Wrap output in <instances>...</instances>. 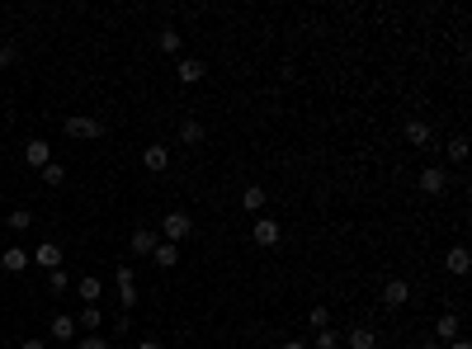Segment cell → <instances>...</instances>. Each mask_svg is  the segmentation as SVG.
I'll use <instances>...</instances> for the list:
<instances>
[{
	"instance_id": "cell-1",
	"label": "cell",
	"mask_w": 472,
	"mask_h": 349,
	"mask_svg": "<svg viewBox=\"0 0 472 349\" xmlns=\"http://www.w3.org/2000/svg\"><path fill=\"white\" fill-rule=\"evenodd\" d=\"M62 127H66V137H80V142H94V137H104V118H90V113H71Z\"/></svg>"
},
{
	"instance_id": "cell-2",
	"label": "cell",
	"mask_w": 472,
	"mask_h": 349,
	"mask_svg": "<svg viewBox=\"0 0 472 349\" xmlns=\"http://www.w3.org/2000/svg\"><path fill=\"white\" fill-rule=\"evenodd\" d=\"M161 231H166V241H170V246H180V241H185L189 231H194V222H189V212H166Z\"/></svg>"
},
{
	"instance_id": "cell-3",
	"label": "cell",
	"mask_w": 472,
	"mask_h": 349,
	"mask_svg": "<svg viewBox=\"0 0 472 349\" xmlns=\"http://www.w3.org/2000/svg\"><path fill=\"white\" fill-rule=\"evenodd\" d=\"M113 279H118V302H123V307H137V279H132V265H118Z\"/></svg>"
},
{
	"instance_id": "cell-4",
	"label": "cell",
	"mask_w": 472,
	"mask_h": 349,
	"mask_svg": "<svg viewBox=\"0 0 472 349\" xmlns=\"http://www.w3.org/2000/svg\"><path fill=\"white\" fill-rule=\"evenodd\" d=\"M33 265H43L47 274H52V269H62V246H57V241H43V246L33 250Z\"/></svg>"
},
{
	"instance_id": "cell-5",
	"label": "cell",
	"mask_w": 472,
	"mask_h": 349,
	"mask_svg": "<svg viewBox=\"0 0 472 349\" xmlns=\"http://www.w3.org/2000/svg\"><path fill=\"white\" fill-rule=\"evenodd\" d=\"M383 302H387V307H406V302H411V284H406V279H387Z\"/></svg>"
},
{
	"instance_id": "cell-6",
	"label": "cell",
	"mask_w": 472,
	"mask_h": 349,
	"mask_svg": "<svg viewBox=\"0 0 472 349\" xmlns=\"http://www.w3.org/2000/svg\"><path fill=\"white\" fill-rule=\"evenodd\" d=\"M142 165H147V170H151V174H161V170H166V165H170V151H166V146H161V142H151V146H147V151H142Z\"/></svg>"
},
{
	"instance_id": "cell-7",
	"label": "cell",
	"mask_w": 472,
	"mask_h": 349,
	"mask_svg": "<svg viewBox=\"0 0 472 349\" xmlns=\"http://www.w3.org/2000/svg\"><path fill=\"white\" fill-rule=\"evenodd\" d=\"M421 189L425 193H444V189H449V174H444L440 165H425V170H421Z\"/></svg>"
},
{
	"instance_id": "cell-8",
	"label": "cell",
	"mask_w": 472,
	"mask_h": 349,
	"mask_svg": "<svg viewBox=\"0 0 472 349\" xmlns=\"http://www.w3.org/2000/svg\"><path fill=\"white\" fill-rule=\"evenodd\" d=\"M279 236H283V227L274 222V217H260V222H255V246H279Z\"/></svg>"
},
{
	"instance_id": "cell-9",
	"label": "cell",
	"mask_w": 472,
	"mask_h": 349,
	"mask_svg": "<svg viewBox=\"0 0 472 349\" xmlns=\"http://www.w3.org/2000/svg\"><path fill=\"white\" fill-rule=\"evenodd\" d=\"M24 160H29L33 170H43L47 160H52V146H47V142H43V137H33V142H29V146H24Z\"/></svg>"
},
{
	"instance_id": "cell-10",
	"label": "cell",
	"mask_w": 472,
	"mask_h": 349,
	"mask_svg": "<svg viewBox=\"0 0 472 349\" xmlns=\"http://www.w3.org/2000/svg\"><path fill=\"white\" fill-rule=\"evenodd\" d=\"M0 269H5V274H24V269H29V250L10 246V250L0 255Z\"/></svg>"
},
{
	"instance_id": "cell-11",
	"label": "cell",
	"mask_w": 472,
	"mask_h": 349,
	"mask_svg": "<svg viewBox=\"0 0 472 349\" xmlns=\"http://www.w3.org/2000/svg\"><path fill=\"white\" fill-rule=\"evenodd\" d=\"M444 269L454 274V279H463V274L472 269V260H468V250H463V246H454V250L444 255Z\"/></svg>"
},
{
	"instance_id": "cell-12",
	"label": "cell",
	"mask_w": 472,
	"mask_h": 349,
	"mask_svg": "<svg viewBox=\"0 0 472 349\" xmlns=\"http://www.w3.org/2000/svg\"><path fill=\"white\" fill-rule=\"evenodd\" d=\"M76 293H80V302H85V307H94V302L104 298V284H99L94 274H85V279L76 284Z\"/></svg>"
},
{
	"instance_id": "cell-13",
	"label": "cell",
	"mask_w": 472,
	"mask_h": 349,
	"mask_svg": "<svg viewBox=\"0 0 472 349\" xmlns=\"http://www.w3.org/2000/svg\"><path fill=\"white\" fill-rule=\"evenodd\" d=\"M128 246H132V255H142V260H147V255L156 250V231H147V227H137V231H132V241H128Z\"/></svg>"
},
{
	"instance_id": "cell-14",
	"label": "cell",
	"mask_w": 472,
	"mask_h": 349,
	"mask_svg": "<svg viewBox=\"0 0 472 349\" xmlns=\"http://www.w3.org/2000/svg\"><path fill=\"white\" fill-rule=\"evenodd\" d=\"M47 331H52V340H71V335H76L80 326H76V317H66V312H57V317H52V326H47Z\"/></svg>"
},
{
	"instance_id": "cell-15",
	"label": "cell",
	"mask_w": 472,
	"mask_h": 349,
	"mask_svg": "<svg viewBox=\"0 0 472 349\" xmlns=\"http://www.w3.org/2000/svg\"><path fill=\"white\" fill-rule=\"evenodd\" d=\"M373 340H378V335L368 331V326H354L349 335H340V345H349V349H373Z\"/></svg>"
},
{
	"instance_id": "cell-16",
	"label": "cell",
	"mask_w": 472,
	"mask_h": 349,
	"mask_svg": "<svg viewBox=\"0 0 472 349\" xmlns=\"http://www.w3.org/2000/svg\"><path fill=\"white\" fill-rule=\"evenodd\" d=\"M180 142L199 146V142H204V123H199V118H185V123H180Z\"/></svg>"
},
{
	"instance_id": "cell-17",
	"label": "cell",
	"mask_w": 472,
	"mask_h": 349,
	"mask_svg": "<svg viewBox=\"0 0 472 349\" xmlns=\"http://www.w3.org/2000/svg\"><path fill=\"white\" fill-rule=\"evenodd\" d=\"M151 260H156L161 269H170L175 260H180V246H170V241H156V250H151Z\"/></svg>"
},
{
	"instance_id": "cell-18",
	"label": "cell",
	"mask_w": 472,
	"mask_h": 349,
	"mask_svg": "<svg viewBox=\"0 0 472 349\" xmlns=\"http://www.w3.org/2000/svg\"><path fill=\"white\" fill-rule=\"evenodd\" d=\"M199 80H204V62L185 57V62H180V85H199Z\"/></svg>"
},
{
	"instance_id": "cell-19",
	"label": "cell",
	"mask_w": 472,
	"mask_h": 349,
	"mask_svg": "<svg viewBox=\"0 0 472 349\" xmlns=\"http://www.w3.org/2000/svg\"><path fill=\"white\" fill-rule=\"evenodd\" d=\"M435 340H458V317L454 312H444V317L435 321Z\"/></svg>"
},
{
	"instance_id": "cell-20",
	"label": "cell",
	"mask_w": 472,
	"mask_h": 349,
	"mask_svg": "<svg viewBox=\"0 0 472 349\" xmlns=\"http://www.w3.org/2000/svg\"><path fill=\"white\" fill-rule=\"evenodd\" d=\"M406 142H411V146H425V142H430V123L411 118V123H406Z\"/></svg>"
},
{
	"instance_id": "cell-21",
	"label": "cell",
	"mask_w": 472,
	"mask_h": 349,
	"mask_svg": "<svg viewBox=\"0 0 472 349\" xmlns=\"http://www.w3.org/2000/svg\"><path fill=\"white\" fill-rule=\"evenodd\" d=\"M43 184H47V189H57V184H66V165H57V160H47V165H43Z\"/></svg>"
},
{
	"instance_id": "cell-22",
	"label": "cell",
	"mask_w": 472,
	"mask_h": 349,
	"mask_svg": "<svg viewBox=\"0 0 472 349\" xmlns=\"http://www.w3.org/2000/svg\"><path fill=\"white\" fill-rule=\"evenodd\" d=\"M180 43H185V38H180V29H161V38H156V48H161V52H170V57L180 52Z\"/></svg>"
},
{
	"instance_id": "cell-23",
	"label": "cell",
	"mask_w": 472,
	"mask_h": 349,
	"mask_svg": "<svg viewBox=\"0 0 472 349\" xmlns=\"http://www.w3.org/2000/svg\"><path fill=\"white\" fill-rule=\"evenodd\" d=\"M312 345L316 349H340V331H335V326H326V331H316Z\"/></svg>"
},
{
	"instance_id": "cell-24",
	"label": "cell",
	"mask_w": 472,
	"mask_h": 349,
	"mask_svg": "<svg viewBox=\"0 0 472 349\" xmlns=\"http://www.w3.org/2000/svg\"><path fill=\"white\" fill-rule=\"evenodd\" d=\"M33 227V212L29 208H15V212H10V231H29Z\"/></svg>"
},
{
	"instance_id": "cell-25",
	"label": "cell",
	"mask_w": 472,
	"mask_h": 349,
	"mask_svg": "<svg viewBox=\"0 0 472 349\" xmlns=\"http://www.w3.org/2000/svg\"><path fill=\"white\" fill-rule=\"evenodd\" d=\"M99 307H80V317H76V326H85V331H99Z\"/></svg>"
},
{
	"instance_id": "cell-26",
	"label": "cell",
	"mask_w": 472,
	"mask_h": 349,
	"mask_svg": "<svg viewBox=\"0 0 472 349\" xmlns=\"http://www.w3.org/2000/svg\"><path fill=\"white\" fill-rule=\"evenodd\" d=\"M260 203H265V189H246L241 193V208H246V212H255Z\"/></svg>"
},
{
	"instance_id": "cell-27",
	"label": "cell",
	"mask_w": 472,
	"mask_h": 349,
	"mask_svg": "<svg viewBox=\"0 0 472 349\" xmlns=\"http://www.w3.org/2000/svg\"><path fill=\"white\" fill-rule=\"evenodd\" d=\"M449 160H454V165H463V160H468V142H463V137H454V142H449Z\"/></svg>"
},
{
	"instance_id": "cell-28",
	"label": "cell",
	"mask_w": 472,
	"mask_h": 349,
	"mask_svg": "<svg viewBox=\"0 0 472 349\" xmlns=\"http://www.w3.org/2000/svg\"><path fill=\"white\" fill-rule=\"evenodd\" d=\"M312 326H316V331H326V326H330V307L316 302V307H312Z\"/></svg>"
},
{
	"instance_id": "cell-29",
	"label": "cell",
	"mask_w": 472,
	"mask_h": 349,
	"mask_svg": "<svg viewBox=\"0 0 472 349\" xmlns=\"http://www.w3.org/2000/svg\"><path fill=\"white\" fill-rule=\"evenodd\" d=\"M47 288H52V293H66V269H52V274H47Z\"/></svg>"
},
{
	"instance_id": "cell-30",
	"label": "cell",
	"mask_w": 472,
	"mask_h": 349,
	"mask_svg": "<svg viewBox=\"0 0 472 349\" xmlns=\"http://www.w3.org/2000/svg\"><path fill=\"white\" fill-rule=\"evenodd\" d=\"M80 349H109V340H104V335H90V340H80Z\"/></svg>"
},
{
	"instance_id": "cell-31",
	"label": "cell",
	"mask_w": 472,
	"mask_h": 349,
	"mask_svg": "<svg viewBox=\"0 0 472 349\" xmlns=\"http://www.w3.org/2000/svg\"><path fill=\"white\" fill-rule=\"evenodd\" d=\"M19 349H47L43 340H19Z\"/></svg>"
},
{
	"instance_id": "cell-32",
	"label": "cell",
	"mask_w": 472,
	"mask_h": 349,
	"mask_svg": "<svg viewBox=\"0 0 472 349\" xmlns=\"http://www.w3.org/2000/svg\"><path fill=\"white\" fill-rule=\"evenodd\" d=\"M132 349H161V340H137Z\"/></svg>"
},
{
	"instance_id": "cell-33",
	"label": "cell",
	"mask_w": 472,
	"mask_h": 349,
	"mask_svg": "<svg viewBox=\"0 0 472 349\" xmlns=\"http://www.w3.org/2000/svg\"><path fill=\"white\" fill-rule=\"evenodd\" d=\"M279 349H307V345H302V340H283Z\"/></svg>"
},
{
	"instance_id": "cell-34",
	"label": "cell",
	"mask_w": 472,
	"mask_h": 349,
	"mask_svg": "<svg viewBox=\"0 0 472 349\" xmlns=\"http://www.w3.org/2000/svg\"><path fill=\"white\" fill-rule=\"evenodd\" d=\"M421 349H444V345H440V340H425V345H421Z\"/></svg>"
},
{
	"instance_id": "cell-35",
	"label": "cell",
	"mask_w": 472,
	"mask_h": 349,
	"mask_svg": "<svg viewBox=\"0 0 472 349\" xmlns=\"http://www.w3.org/2000/svg\"><path fill=\"white\" fill-rule=\"evenodd\" d=\"M454 349H472V345H468V340H458V345H454Z\"/></svg>"
},
{
	"instance_id": "cell-36",
	"label": "cell",
	"mask_w": 472,
	"mask_h": 349,
	"mask_svg": "<svg viewBox=\"0 0 472 349\" xmlns=\"http://www.w3.org/2000/svg\"><path fill=\"white\" fill-rule=\"evenodd\" d=\"M0 48H5V38H0Z\"/></svg>"
}]
</instances>
